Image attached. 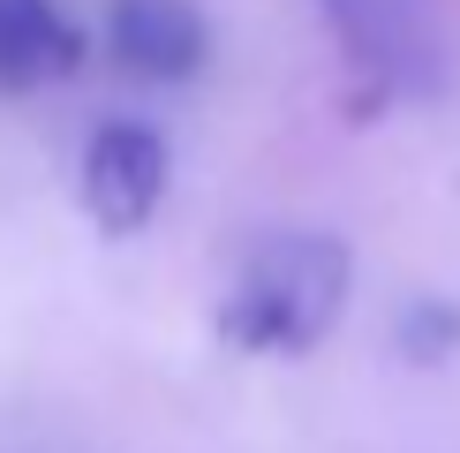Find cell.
Listing matches in <instances>:
<instances>
[{
  "mask_svg": "<svg viewBox=\"0 0 460 453\" xmlns=\"http://www.w3.org/2000/svg\"><path fill=\"white\" fill-rule=\"evenodd\" d=\"M348 288H355L348 242L295 226V235H272L249 250V264L219 302V333L242 355H310L317 340H332Z\"/></svg>",
  "mask_w": 460,
  "mask_h": 453,
  "instance_id": "cell-1",
  "label": "cell"
},
{
  "mask_svg": "<svg viewBox=\"0 0 460 453\" xmlns=\"http://www.w3.org/2000/svg\"><path fill=\"white\" fill-rule=\"evenodd\" d=\"M400 348H408L415 363L453 355V348H460V310H453V302H438V295H423L408 317H400Z\"/></svg>",
  "mask_w": 460,
  "mask_h": 453,
  "instance_id": "cell-6",
  "label": "cell"
},
{
  "mask_svg": "<svg viewBox=\"0 0 460 453\" xmlns=\"http://www.w3.org/2000/svg\"><path fill=\"white\" fill-rule=\"evenodd\" d=\"M106 38L121 53V68L151 76V84H189L212 61V23H204L197 0H113Z\"/></svg>",
  "mask_w": 460,
  "mask_h": 453,
  "instance_id": "cell-4",
  "label": "cell"
},
{
  "mask_svg": "<svg viewBox=\"0 0 460 453\" xmlns=\"http://www.w3.org/2000/svg\"><path fill=\"white\" fill-rule=\"evenodd\" d=\"M324 15H332V38L355 68L362 106H400L438 91L446 53H438V31L415 0H324Z\"/></svg>",
  "mask_w": 460,
  "mask_h": 453,
  "instance_id": "cell-2",
  "label": "cell"
},
{
  "mask_svg": "<svg viewBox=\"0 0 460 453\" xmlns=\"http://www.w3.org/2000/svg\"><path fill=\"white\" fill-rule=\"evenodd\" d=\"M166 174H174V159H166V137L144 121H106L99 137L84 144V212L106 226V235H137L151 226L166 197Z\"/></svg>",
  "mask_w": 460,
  "mask_h": 453,
  "instance_id": "cell-3",
  "label": "cell"
},
{
  "mask_svg": "<svg viewBox=\"0 0 460 453\" xmlns=\"http://www.w3.org/2000/svg\"><path fill=\"white\" fill-rule=\"evenodd\" d=\"M84 61V31L53 0H0V91L61 84Z\"/></svg>",
  "mask_w": 460,
  "mask_h": 453,
  "instance_id": "cell-5",
  "label": "cell"
}]
</instances>
